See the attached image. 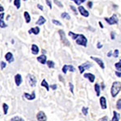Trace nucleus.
I'll return each mask as SVG.
<instances>
[{
    "mask_svg": "<svg viewBox=\"0 0 121 121\" xmlns=\"http://www.w3.org/2000/svg\"><path fill=\"white\" fill-rule=\"evenodd\" d=\"M121 91V82H120L116 81L112 83V88H111V95L113 98H116L118 95V94Z\"/></svg>",
    "mask_w": 121,
    "mask_h": 121,
    "instance_id": "nucleus-1",
    "label": "nucleus"
},
{
    "mask_svg": "<svg viewBox=\"0 0 121 121\" xmlns=\"http://www.w3.org/2000/svg\"><path fill=\"white\" fill-rule=\"evenodd\" d=\"M23 1H26V0H23Z\"/></svg>",
    "mask_w": 121,
    "mask_h": 121,
    "instance_id": "nucleus-56",
    "label": "nucleus"
},
{
    "mask_svg": "<svg viewBox=\"0 0 121 121\" xmlns=\"http://www.w3.org/2000/svg\"><path fill=\"white\" fill-rule=\"evenodd\" d=\"M28 32L30 33V34L33 33L34 35H38L39 32H40V28H39V27H35V28H31L30 30H29Z\"/></svg>",
    "mask_w": 121,
    "mask_h": 121,
    "instance_id": "nucleus-20",
    "label": "nucleus"
},
{
    "mask_svg": "<svg viewBox=\"0 0 121 121\" xmlns=\"http://www.w3.org/2000/svg\"><path fill=\"white\" fill-rule=\"evenodd\" d=\"M4 11V8L3 7V6L0 4V12H3Z\"/></svg>",
    "mask_w": 121,
    "mask_h": 121,
    "instance_id": "nucleus-48",
    "label": "nucleus"
},
{
    "mask_svg": "<svg viewBox=\"0 0 121 121\" xmlns=\"http://www.w3.org/2000/svg\"><path fill=\"white\" fill-rule=\"evenodd\" d=\"M91 58L93 60H95V62H96L98 65L100 66V68L101 69H105V65H104V63H103V60L102 59H100V58H99V57H95V56H91Z\"/></svg>",
    "mask_w": 121,
    "mask_h": 121,
    "instance_id": "nucleus-5",
    "label": "nucleus"
},
{
    "mask_svg": "<svg viewBox=\"0 0 121 121\" xmlns=\"http://www.w3.org/2000/svg\"><path fill=\"white\" fill-rule=\"evenodd\" d=\"M70 9L72 10V11H73V13H74L75 15H77L78 14V11H77V9H76V7H73V6H70Z\"/></svg>",
    "mask_w": 121,
    "mask_h": 121,
    "instance_id": "nucleus-37",
    "label": "nucleus"
},
{
    "mask_svg": "<svg viewBox=\"0 0 121 121\" xmlns=\"http://www.w3.org/2000/svg\"><path fill=\"white\" fill-rule=\"evenodd\" d=\"M99 102H100V106H101V108L103 110H106L107 109V99L105 98L104 96H102L100 97V99H99Z\"/></svg>",
    "mask_w": 121,
    "mask_h": 121,
    "instance_id": "nucleus-10",
    "label": "nucleus"
},
{
    "mask_svg": "<svg viewBox=\"0 0 121 121\" xmlns=\"http://www.w3.org/2000/svg\"><path fill=\"white\" fill-rule=\"evenodd\" d=\"M119 54H120V51H119V49H116L114 51V53H113L112 55L115 58H117L119 56Z\"/></svg>",
    "mask_w": 121,
    "mask_h": 121,
    "instance_id": "nucleus-34",
    "label": "nucleus"
},
{
    "mask_svg": "<svg viewBox=\"0 0 121 121\" xmlns=\"http://www.w3.org/2000/svg\"><path fill=\"white\" fill-rule=\"evenodd\" d=\"M76 43L78 45H81V46H84V47H86V44H87V39L86 37L84 35L82 34H79L78 38L76 39Z\"/></svg>",
    "mask_w": 121,
    "mask_h": 121,
    "instance_id": "nucleus-2",
    "label": "nucleus"
},
{
    "mask_svg": "<svg viewBox=\"0 0 121 121\" xmlns=\"http://www.w3.org/2000/svg\"><path fill=\"white\" fill-rule=\"evenodd\" d=\"M115 67H116V69H117V71L121 72V60H120L119 62L115 64Z\"/></svg>",
    "mask_w": 121,
    "mask_h": 121,
    "instance_id": "nucleus-27",
    "label": "nucleus"
},
{
    "mask_svg": "<svg viewBox=\"0 0 121 121\" xmlns=\"http://www.w3.org/2000/svg\"><path fill=\"white\" fill-rule=\"evenodd\" d=\"M6 66H7V64H6L4 61H1V68H2V69H4Z\"/></svg>",
    "mask_w": 121,
    "mask_h": 121,
    "instance_id": "nucleus-42",
    "label": "nucleus"
},
{
    "mask_svg": "<svg viewBox=\"0 0 121 121\" xmlns=\"http://www.w3.org/2000/svg\"><path fill=\"white\" fill-rule=\"evenodd\" d=\"M79 1H80V3H84V2H85L86 1V0H79Z\"/></svg>",
    "mask_w": 121,
    "mask_h": 121,
    "instance_id": "nucleus-52",
    "label": "nucleus"
},
{
    "mask_svg": "<svg viewBox=\"0 0 121 121\" xmlns=\"http://www.w3.org/2000/svg\"><path fill=\"white\" fill-rule=\"evenodd\" d=\"M52 23H54L55 25H57V26H61V23L60 22V21L58 20H56V19H52Z\"/></svg>",
    "mask_w": 121,
    "mask_h": 121,
    "instance_id": "nucleus-35",
    "label": "nucleus"
},
{
    "mask_svg": "<svg viewBox=\"0 0 121 121\" xmlns=\"http://www.w3.org/2000/svg\"><path fill=\"white\" fill-rule=\"evenodd\" d=\"M24 97L26 98L27 99H28V100H33V99H35L36 98V94H35V91H33L32 95H29L28 93H24Z\"/></svg>",
    "mask_w": 121,
    "mask_h": 121,
    "instance_id": "nucleus-18",
    "label": "nucleus"
},
{
    "mask_svg": "<svg viewBox=\"0 0 121 121\" xmlns=\"http://www.w3.org/2000/svg\"><path fill=\"white\" fill-rule=\"evenodd\" d=\"M99 25H100V28H103V23H101V22H99Z\"/></svg>",
    "mask_w": 121,
    "mask_h": 121,
    "instance_id": "nucleus-51",
    "label": "nucleus"
},
{
    "mask_svg": "<svg viewBox=\"0 0 121 121\" xmlns=\"http://www.w3.org/2000/svg\"><path fill=\"white\" fill-rule=\"evenodd\" d=\"M42 52H43V53H46V51H44V50H42Z\"/></svg>",
    "mask_w": 121,
    "mask_h": 121,
    "instance_id": "nucleus-54",
    "label": "nucleus"
},
{
    "mask_svg": "<svg viewBox=\"0 0 121 121\" xmlns=\"http://www.w3.org/2000/svg\"><path fill=\"white\" fill-rule=\"evenodd\" d=\"M68 70H69L70 72H74L75 71V68L71 65H65L62 67V72L64 73H67Z\"/></svg>",
    "mask_w": 121,
    "mask_h": 121,
    "instance_id": "nucleus-7",
    "label": "nucleus"
},
{
    "mask_svg": "<svg viewBox=\"0 0 121 121\" xmlns=\"http://www.w3.org/2000/svg\"><path fill=\"white\" fill-rule=\"evenodd\" d=\"M46 64H47V65H48V67L50 68V69H53V68L55 67V63H54L52 60H47Z\"/></svg>",
    "mask_w": 121,
    "mask_h": 121,
    "instance_id": "nucleus-24",
    "label": "nucleus"
},
{
    "mask_svg": "<svg viewBox=\"0 0 121 121\" xmlns=\"http://www.w3.org/2000/svg\"><path fill=\"white\" fill-rule=\"evenodd\" d=\"M36 119H37L38 121H46L47 116L44 113V112H39L36 115Z\"/></svg>",
    "mask_w": 121,
    "mask_h": 121,
    "instance_id": "nucleus-8",
    "label": "nucleus"
},
{
    "mask_svg": "<svg viewBox=\"0 0 121 121\" xmlns=\"http://www.w3.org/2000/svg\"><path fill=\"white\" fill-rule=\"evenodd\" d=\"M88 107H82V112L83 115L84 116H87L88 115Z\"/></svg>",
    "mask_w": 121,
    "mask_h": 121,
    "instance_id": "nucleus-32",
    "label": "nucleus"
},
{
    "mask_svg": "<svg viewBox=\"0 0 121 121\" xmlns=\"http://www.w3.org/2000/svg\"><path fill=\"white\" fill-rule=\"evenodd\" d=\"M78 11H79L80 14H81L84 17H88L90 15L89 12L85 8H84V7H82V6H79V7H78Z\"/></svg>",
    "mask_w": 121,
    "mask_h": 121,
    "instance_id": "nucleus-9",
    "label": "nucleus"
},
{
    "mask_svg": "<svg viewBox=\"0 0 121 121\" xmlns=\"http://www.w3.org/2000/svg\"><path fill=\"white\" fill-rule=\"evenodd\" d=\"M116 75L118 78H121V72H120V71H116Z\"/></svg>",
    "mask_w": 121,
    "mask_h": 121,
    "instance_id": "nucleus-43",
    "label": "nucleus"
},
{
    "mask_svg": "<svg viewBox=\"0 0 121 121\" xmlns=\"http://www.w3.org/2000/svg\"><path fill=\"white\" fill-rule=\"evenodd\" d=\"M46 4L48 5V7H49V9H52V3L50 0H46Z\"/></svg>",
    "mask_w": 121,
    "mask_h": 121,
    "instance_id": "nucleus-39",
    "label": "nucleus"
},
{
    "mask_svg": "<svg viewBox=\"0 0 121 121\" xmlns=\"http://www.w3.org/2000/svg\"><path fill=\"white\" fill-rule=\"evenodd\" d=\"M4 13H1L0 14V28H5L7 27V25L6 24L4 23V21H3V17H4Z\"/></svg>",
    "mask_w": 121,
    "mask_h": 121,
    "instance_id": "nucleus-15",
    "label": "nucleus"
},
{
    "mask_svg": "<svg viewBox=\"0 0 121 121\" xmlns=\"http://www.w3.org/2000/svg\"><path fill=\"white\" fill-rule=\"evenodd\" d=\"M95 92H96V95L97 96H99L100 95V86H99V84L96 83L95 85Z\"/></svg>",
    "mask_w": 121,
    "mask_h": 121,
    "instance_id": "nucleus-22",
    "label": "nucleus"
},
{
    "mask_svg": "<svg viewBox=\"0 0 121 121\" xmlns=\"http://www.w3.org/2000/svg\"><path fill=\"white\" fill-rule=\"evenodd\" d=\"M14 5L17 9H19L21 6V0H14Z\"/></svg>",
    "mask_w": 121,
    "mask_h": 121,
    "instance_id": "nucleus-26",
    "label": "nucleus"
},
{
    "mask_svg": "<svg viewBox=\"0 0 121 121\" xmlns=\"http://www.w3.org/2000/svg\"><path fill=\"white\" fill-rule=\"evenodd\" d=\"M84 78H87L91 82H94L95 80V76L94 75L93 73H84Z\"/></svg>",
    "mask_w": 121,
    "mask_h": 121,
    "instance_id": "nucleus-12",
    "label": "nucleus"
},
{
    "mask_svg": "<svg viewBox=\"0 0 121 121\" xmlns=\"http://www.w3.org/2000/svg\"><path fill=\"white\" fill-rule=\"evenodd\" d=\"M23 15H24V19H25V21H26V23H30L31 21V16L30 15H29V13L28 12V11H25L24 14H23Z\"/></svg>",
    "mask_w": 121,
    "mask_h": 121,
    "instance_id": "nucleus-21",
    "label": "nucleus"
},
{
    "mask_svg": "<svg viewBox=\"0 0 121 121\" xmlns=\"http://www.w3.org/2000/svg\"><path fill=\"white\" fill-rule=\"evenodd\" d=\"M31 49H32V54H34V55H37V54L39 53V51H40V49H39V47L36 45V44H33L32 45Z\"/></svg>",
    "mask_w": 121,
    "mask_h": 121,
    "instance_id": "nucleus-17",
    "label": "nucleus"
},
{
    "mask_svg": "<svg viewBox=\"0 0 121 121\" xmlns=\"http://www.w3.org/2000/svg\"><path fill=\"white\" fill-rule=\"evenodd\" d=\"M53 1H54V3H55L56 5L59 6V7H60V8H61V7H63V5H62V3H60V2L57 1V0H53Z\"/></svg>",
    "mask_w": 121,
    "mask_h": 121,
    "instance_id": "nucleus-38",
    "label": "nucleus"
},
{
    "mask_svg": "<svg viewBox=\"0 0 121 121\" xmlns=\"http://www.w3.org/2000/svg\"><path fill=\"white\" fill-rule=\"evenodd\" d=\"M60 16H61L62 19H67V20H69L70 19V15H69V13H67V12H63Z\"/></svg>",
    "mask_w": 121,
    "mask_h": 121,
    "instance_id": "nucleus-25",
    "label": "nucleus"
},
{
    "mask_svg": "<svg viewBox=\"0 0 121 121\" xmlns=\"http://www.w3.org/2000/svg\"><path fill=\"white\" fill-rule=\"evenodd\" d=\"M41 86H44V87H45L47 91H49V86H48V82H47V81L45 79H44L41 82Z\"/></svg>",
    "mask_w": 121,
    "mask_h": 121,
    "instance_id": "nucleus-23",
    "label": "nucleus"
},
{
    "mask_svg": "<svg viewBox=\"0 0 121 121\" xmlns=\"http://www.w3.org/2000/svg\"><path fill=\"white\" fill-rule=\"evenodd\" d=\"M82 65L83 67L85 68V69H90V68L91 67V66H92V65H91L90 62H86V63L82 64Z\"/></svg>",
    "mask_w": 121,
    "mask_h": 121,
    "instance_id": "nucleus-30",
    "label": "nucleus"
},
{
    "mask_svg": "<svg viewBox=\"0 0 121 121\" xmlns=\"http://www.w3.org/2000/svg\"><path fill=\"white\" fill-rule=\"evenodd\" d=\"M120 115L116 111H114L113 112V118L111 121H120Z\"/></svg>",
    "mask_w": 121,
    "mask_h": 121,
    "instance_id": "nucleus-19",
    "label": "nucleus"
},
{
    "mask_svg": "<svg viewBox=\"0 0 121 121\" xmlns=\"http://www.w3.org/2000/svg\"><path fill=\"white\" fill-rule=\"evenodd\" d=\"M37 7L40 10H41V11H43V10H44V7H43V6L42 5H40V4H38L37 5Z\"/></svg>",
    "mask_w": 121,
    "mask_h": 121,
    "instance_id": "nucleus-45",
    "label": "nucleus"
},
{
    "mask_svg": "<svg viewBox=\"0 0 121 121\" xmlns=\"http://www.w3.org/2000/svg\"><path fill=\"white\" fill-rule=\"evenodd\" d=\"M97 48H103V45H102V44H101L100 42H98V44H97Z\"/></svg>",
    "mask_w": 121,
    "mask_h": 121,
    "instance_id": "nucleus-44",
    "label": "nucleus"
},
{
    "mask_svg": "<svg viewBox=\"0 0 121 121\" xmlns=\"http://www.w3.org/2000/svg\"><path fill=\"white\" fill-rule=\"evenodd\" d=\"M37 60L40 63L43 64V65H44V64L47 62V56L44 55V54H42V55L39 56L37 57Z\"/></svg>",
    "mask_w": 121,
    "mask_h": 121,
    "instance_id": "nucleus-14",
    "label": "nucleus"
},
{
    "mask_svg": "<svg viewBox=\"0 0 121 121\" xmlns=\"http://www.w3.org/2000/svg\"><path fill=\"white\" fill-rule=\"evenodd\" d=\"M92 6H93L92 2H89V3H88V7H90V8H92Z\"/></svg>",
    "mask_w": 121,
    "mask_h": 121,
    "instance_id": "nucleus-46",
    "label": "nucleus"
},
{
    "mask_svg": "<svg viewBox=\"0 0 121 121\" xmlns=\"http://www.w3.org/2000/svg\"><path fill=\"white\" fill-rule=\"evenodd\" d=\"M111 36H112V40H115V32L111 33Z\"/></svg>",
    "mask_w": 121,
    "mask_h": 121,
    "instance_id": "nucleus-47",
    "label": "nucleus"
},
{
    "mask_svg": "<svg viewBox=\"0 0 121 121\" xmlns=\"http://www.w3.org/2000/svg\"><path fill=\"white\" fill-rule=\"evenodd\" d=\"M102 88H103V89H104V88H105V86L103 85H103H102Z\"/></svg>",
    "mask_w": 121,
    "mask_h": 121,
    "instance_id": "nucleus-53",
    "label": "nucleus"
},
{
    "mask_svg": "<svg viewBox=\"0 0 121 121\" xmlns=\"http://www.w3.org/2000/svg\"><path fill=\"white\" fill-rule=\"evenodd\" d=\"M15 82L17 86H19L21 85V83H22V82H23V79H22V76L19 74V73L15 76Z\"/></svg>",
    "mask_w": 121,
    "mask_h": 121,
    "instance_id": "nucleus-13",
    "label": "nucleus"
},
{
    "mask_svg": "<svg viewBox=\"0 0 121 121\" xmlns=\"http://www.w3.org/2000/svg\"><path fill=\"white\" fill-rule=\"evenodd\" d=\"M28 82H29V84H30L31 86H32V87L36 86V79L34 76L32 75V74H28Z\"/></svg>",
    "mask_w": 121,
    "mask_h": 121,
    "instance_id": "nucleus-6",
    "label": "nucleus"
},
{
    "mask_svg": "<svg viewBox=\"0 0 121 121\" xmlns=\"http://www.w3.org/2000/svg\"><path fill=\"white\" fill-rule=\"evenodd\" d=\"M58 33H59V35H60V40H61L62 43H63L65 45H67V46L70 45L69 41L67 40V38H66L64 31L63 30H59V31H58Z\"/></svg>",
    "mask_w": 121,
    "mask_h": 121,
    "instance_id": "nucleus-4",
    "label": "nucleus"
},
{
    "mask_svg": "<svg viewBox=\"0 0 121 121\" xmlns=\"http://www.w3.org/2000/svg\"><path fill=\"white\" fill-rule=\"evenodd\" d=\"M104 19L106 20V22L110 25L117 24L119 22L118 17H117L116 15H113L112 17H110V18H104Z\"/></svg>",
    "mask_w": 121,
    "mask_h": 121,
    "instance_id": "nucleus-3",
    "label": "nucleus"
},
{
    "mask_svg": "<svg viewBox=\"0 0 121 121\" xmlns=\"http://www.w3.org/2000/svg\"><path fill=\"white\" fill-rule=\"evenodd\" d=\"M11 121H25V120H23V118L19 117V116H15V117H13V118L11 119Z\"/></svg>",
    "mask_w": 121,
    "mask_h": 121,
    "instance_id": "nucleus-31",
    "label": "nucleus"
},
{
    "mask_svg": "<svg viewBox=\"0 0 121 121\" xmlns=\"http://www.w3.org/2000/svg\"><path fill=\"white\" fill-rule=\"evenodd\" d=\"M3 112H4V115H7V112H8V105L7 103H3Z\"/></svg>",
    "mask_w": 121,
    "mask_h": 121,
    "instance_id": "nucleus-29",
    "label": "nucleus"
},
{
    "mask_svg": "<svg viewBox=\"0 0 121 121\" xmlns=\"http://www.w3.org/2000/svg\"><path fill=\"white\" fill-rule=\"evenodd\" d=\"M51 87H52V90H54V91H55V90L56 89V87H57V86H56V84H54V85L51 86Z\"/></svg>",
    "mask_w": 121,
    "mask_h": 121,
    "instance_id": "nucleus-49",
    "label": "nucleus"
},
{
    "mask_svg": "<svg viewBox=\"0 0 121 121\" xmlns=\"http://www.w3.org/2000/svg\"><path fill=\"white\" fill-rule=\"evenodd\" d=\"M45 22H46L45 18H44V16H40V17H39V19H38V20L36 22V24L39 25V26H41V25L44 24Z\"/></svg>",
    "mask_w": 121,
    "mask_h": 121,
    "instance_id": "nucleus-16",
    "label": "nucleus"
},
{
    "mask_svg": "<svg viewBox=\"0 0 121 121\" xmlns=\"http://www.w3.org/2000/svg\"><path fill=\"white\" fill-rule=\"evenodd\" d=\"M116 108L118 109V110H120L121 109V99H120L116 102Z\"/></svg>",
    "mask_w": 121,
    "mask_h": 121,
    "instance_id": "nucleus-33",
    "label": "nucleus"
},
{
    "mask_svg": "<svg viewBox=\"0 0 121 121\" xmlns=\"http://www.w3.org/2000/svg\"><path fill=\"white\" fill-rule=\"evenodd\" d=\"M99 121H108V117H107V116H103V118L99 119Z\"/></svg>",
    "mask_w": 121,
    "mask_h": 121,
    "instance_id": "nucleus-41",
    "label": "nucleus"
},
{
    "mask_svg": "<svg viewBox=\"0 0 121 121\" xmlns=\"http://www.w3.org/2000/svg\"><path fill=\"white\" fill-rule=\"evenodd\" d=\"M71 1H73V2H75V1H76V0H71Z\"/></svg>",
    "mask_w": 121,
    "mask_h": 121,
    "instance_id": "nucleus-55",
    "label": "nucleus"
},
{
    "mask_svg": "<svg viewBox=\"0 0 121 121\" xmlns=\"http://www.w3.org/2000/svg\"><path fill=\"white\" fill-rule=\"evenodd\" d=\"M5 59L7 62L9 63H11L12 61H14V56H13V54L11 53V52H8L6 53L5 55Z\"/></svg>",
    "mask_w": 121,
    "mask_h": 121,
    "instance_id": "nucleus-11",
    "label": "nucleus"
},
{
    "mask_svg": "<svg viewBox=\"0 0 121 121\" xmlns=\"http://www.w3.org/2000/svg\"><path fill=\"white\" fill-rule=\"evenodd\" d=\"M78 69H79V71H80V73H84V71L86 70V69H85V68H84L82 65L78 66Z\"/></svg>",
    "mask_w": 121,
    "mask_h": 121,
    "instance_id": "nucleus-36",
    "label": "nucleus"
},
{
    "mask_svg": "<svg viewBox=\"0 0 121 121\" xmlns=\"http://www.w3.org/2000/svg\"><path fill=\"white\" fill-rule=\"evenodd\" d=\"M78 35H79V34H76V33L73 32H69V36H71L72 39H73V40H74L78 38Z\"/></svg>",
    "mask_w": 121,
    "mask_h": 121,
    "instance_id": "nucleus-28",
    "label": "nucleus"
},
{
    "mask_svg": "<svg viewBox=\"0 0 121 121\" xmlns=\"http://www.w3.org/2000/svg\"><path fill=\"white\" fill-rule=\"evenodd\" d=\"M112 56V52L110 51V52H108V53H107V56H108V57H111Z\"/></svg>",
    "mask_w": 121,
    "mask_h": 121,
    "instance_id": "nucleus-50",
    "label": "nucleus"
},
{
    "mask_svg": "<svg viewBox=\"0 0 121 121\" xmlns=\"http://www.w3.org/2000/svg\"><path fill=\"white\" fill-rule=\"evenodd\" d=\"M69 90H70V91H71V93L73 94V85L71 82H69Z\"/></svg>",
    "mask_w": 121,
    "mask_h": 121,
    "instance_id": "nucleus-40",
    "label": "nucleus"
}]
</instances>
